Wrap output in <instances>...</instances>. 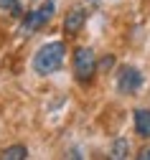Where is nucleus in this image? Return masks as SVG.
Masks as SVG:
<instances>
[{"label": "nucleus", "instance_id": "1", "mask_svg": "<svg viewBox=\"0 0 150 160\" xmlns=\"http://www.w3.org/2000/svg\"><path fill=\"white\" fill-rule=\"evenodd\" d=\"M64 58H66V46L61 41H51V43H44L33 53L31 66L38 76H51L64 66Z\"/></svg>", "mask_w": 150, "mask_h": 160}, {"label": "nucleus", "instance_id": "2", "mask_svg": "<svg viewBox=\"0 0 150 160\" xmlns=\"http://www.w3.org/2000/svg\"><path fill=\"white\" fill-rule=\"evenodd\" d=\"M71 69H74V79L76 82H89V79L97 74V56L92 48L81 46L74 51V58H71Z\"/></svg>", "mask_w": 150, "mask_h": 160}, {"label": "nucleus", "instance_id": "3", "mask_svg": "<svg viewBox=\"0 0 150 160\" xmlns=\"http://www.w3.org/2000/svg\"><path fill=\"white\" fill-rule=\"evenodd\" d=\"M140 87H142V74H140V69H135V66H122L120 74H117V92L125 94V97H132V94L140 92Z\"/></svg>", "mask_w": 150, "mask_h": 160}, {"label": "nucleus", "instance_id": "4", "mask_svg": "<svg viewBox=\"0 0 150 160\" xmlns=\"http://www.w3.org/2000/svg\"><path fill=\"white\" fill-rule=\"evenodd\" d=\"M84 23H87V10L84 8H71L66 13V18H64V33L66 36H76V33H81Z\"/></svg>", "mask_w": 150, "mask_h": 160}, {"label": "nucleus", "instance_id": "5", "mask_svg": "<svg viewBox=\"0 0 150 160\" xmlns=\"http://www.w3.org/2000/svg\"><path fill=\"white\" fill-rule=\"evenodd\" d=\"M135 132L140 137H150V109H135Z\"/></svg>", "mask_w": 150, "mask_h": 160}, {"label": "nucleus", "instance_id": "6", "mask_svg": "<svg viewBox=\"0 0 150 160\" xmlns=\"http://www.w3.org/2000/svg\"><path fill=\"white\" fill-rule=\"evenodd\" d=\"M41 26H46L44 21H41V15H38V10H33V13H28L26 15V21H23V26H20V33L23 36H31V33H36Z\"/></svg>", "mask_w": 150, "mask_h": 160}, {"label": "nucleus", "instance_id": "7", "mask_svg": "<svg viewBox=\"0 0 150 160\" xmlns=\"http://www.w3.org/2000/svg\"><path fill=\"white\" fill-rule=\"evenodd\" d=\"M3 160H26L28 158V148L26 145H10L3 150V155H0Z\"/></svg>", "mask_w": 150, "mask_h": 160}, {"label": "nucleus", "instance_id": "8", "mask_svg": "<svg viewBox=\"0 0 150 160\" xmlns=\"http://www.w3.org/2000/svg\"><path fill=\"white\" fill-rule=\"evenodd\" d=\"M115 160H122V158H127L130 155V142H127L125 137H117L115 142H112V152H110Z\"/></svg>", "mask_w": 150, "mask_h": 160}, {"label": "nucleus", "instance_id": "9", "mask_svg": "<svg viewBox=\"0 0 150 160\" xmlns=\"http://www.w3.org/2000/svg\"><path fill=\"white\" fill-rule=\"evenodd\" d=\"M54 10H56L54 0H46V3H41V5H38V15H41V21H44V23H49L51 18H54Z\"/></svg>", "mask_w": 150, "mask_h": 160}, {"label": "nucleus", "instance_id": "10", "mask_svg": "<svg viewBox=\"0 0 150 160\" xmlns=\"http://www.w3.org/2000/svg\"><path fill=\"white\" fill-rule=\"evenodd\" d=\"M0 10L13 13V15H23V13H20V3H18V0H0Z\"/></svg>", "mask_w": 150, "mask_h": 160}, {"label": "nucleus", "instance_id": "11", "mask_svg": "<svg viewBox=\"0 0 150 160\" xmlns=\"http://www.w3.org/2000/svg\"><path fill=\"white\" fill-rule=\"evenodd\" d=\"M112 66H115V56H112V53H110V56H104L102 61H97V71H110Z\"/></svg>", "mask_w": 150, "mask_h": 160}, {"label": "nucleus", "instance_id": "12", "mask_svg": "<svg viewBox=\"0 0 150 160\" xmlns=\"http://www.w3.org/2000/svg\"><path fill=\"white\" fill-rule=\"evenodd\" d=\"M135 158H140V160H150V148H142V150H140Z\"/></svg>", "mask_w": 150, "mask_h": 160}]
</instances>
